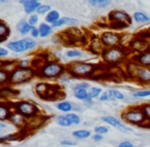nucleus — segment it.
I'll return each instance as SVG.
<instances>
[{
	"instance_id": "72a5a7b5",
	"label": "nucleus",
	"mask_w": 150,
	"mask_h": 147,
	"mask_svg": "<svg viewBox=\"0 0 150 147\" xmlns=\"http://www.w3.org/2000/svg\"><path fill=\"white\" fill-rule=\"evenodd\" d=\"M59 18H59V13H58V11H56V10H52V11H50L49 13L47 14V16L45 18V20L47 23L54 24V23L57 22Z\"/></svg>"
},
{
	"instance_id": "49530a36",
	"label": "nucleus",
	"mask_w": 150,
	"mask_h": 147,
	"mask_svg": "<svg viewBox=\"0 0 150 147\" xmlns=\"http://www.w3.org/2000/svg\"><path fill=\"white\" fill-rule=\"evenodd\" d=\"M48 10H50L49 5H40L39 7H38L37 11L39 12V13H45V12H47Z\"/></svg>"
},
{
	"instance_id": "e433bc0d",
	"label": "nucleus",
	"mask_w": 150,
	"mask_h": 147,
	"mask_svg": "<svg viewBox=\"0 0 150 147\" xmlns=\"http://www.w3.org/2000/svg\"><path fill=\"white\" fill-rule=\"evenodd\" d=\"M8 35H9V29H8V27L5 24H3V23H0V40L1 41L5 40L8 37Z\"/></svg>"
},
{
	"instance_id": "2f4dec72",
	"label": "nucleus",
	"mask_w": 150,
	"mask_h": 147,
	"mask_svg": "<svg viewBox=\"0 0 150 147\" xmlns=\"http://www.w3.org/2000/svg\"><path fill=\"white\" fill-rule=\"evenodd\" d=\"M88 2L94 7H98V8H104L106 7L109 4L110 0H87Z\"/></svg>"
},
{
	"instance_id": "1a4fd4ad",
	"label": "nucleus",
	"mask_w": 150,
	"mask_h": 147,
	"mask_svg": "<svg viewBox=\"0 0 150 147\" xmlns=\"http://www.w3.org/2000/svg\"><path fill=\"white\" fill-rule=\"evenodd\" d=\"M13 110L24 115L27 119L39 114V107L35 103L31 101H27V100H22V101H18V103H16V105L13 106Z\"/></svg>"
},
{
	"instance_id": "c756f323",
	"label": "nucleus",
	"mask_w": 150,
	"mask_h": 147,
	"mask_svg": "<svg viewBox=\"0 0 150 147\" xmlns=\"http://www.w3.org/2000/svg\"><path fill=\"white\" fill-rule=\"evenodd\" d=\"M32 29H33V27H32L29 23H27L26 20H23V22H21L20 24L18 25V30L24 35L28 34L29 32H31Z\"/></svg>"
},
{
	"instance_id": "6e6d98bb",
	"label": "nucleus",
	"mask_w": 150,
	"mask_h": 147,
	"mask_svg": "<svg viewBox=\"0 0 150 147\" xmlns=\"http://www.w3.org/2000/svg\"><path fill=\"white\" fill-rule=\"evenodd\" d=\"M6 128V125L5 124H2V123H0V132H2L4 129Z\"/></svg>"
},
{
	"instance_id": "bb28decb",
	"label": "nucleus",
	"mask_w": 150,
	"mask_h": 147,
	"mask_svg": "<svg viewBox=\"0 0 150 147\" xmlns=\"http://www.w3.org/2000/svg\"><path fill=\"white\" fill-rule=\"evenodd\" d=\"M56 123H57L60 127H63V128H69L73 126V124L71 123V121L67 119V114L57 115V117H56Z\"/></svg>"
},
{
	"instance_id": "3c124183",
	"label": "nucleus",
	"mask_w": 150,
	"mask_h": 147,
	"mask_svg": "<svg viewBox=\"0 0 150 147\" xmlns=\"http://www.w3.org/2000/svg\"><path fill=\"white\" fill-rule=\"evenodd\" d=\"M31 34H32V36L35 37V38L39 37L40 36L39 29H36V28H34V27H33V29H32V31H31Z\"/></svg>"
},
{
	"instance_id": "9d476101",
	"label": "nucleus",
	"mask_w": 150,
	"mask_h": 147,
	"mask_svg": "<svg viewBox=\"0 0 150 147\" xmlns=\"http://www.w3.org/2000/svg\"><path fill=\"white\" fill-rule=\"evenodd\" d=\"M101 121L106 124L107 126H109V127H112L115 129H117L120 133L129 134L132 132V128L130 126H128L122 119H117V117H113V115H108V114L104 115V117H101Z\"/></svg>"
},
{
	"instance_id": "c03bdc74",
	"label": "nucleus",
	"mask_w": 150,
	"mask_h": 147,
	"mask_svg": "<svg viewBox=\"0 0 150 147\" xmlns=\"http://www.w3.org/2000/svg\"><path fill=\"white\" fill-rule=\"evenodd\" d=\"M74 88H83V89L89 90L90 89V85H89V83H87V82H81V83L76 84V85L74 86Z\"/></svg>"
},
{
	"instance_id": "4c0bfd02",
	"label": "nucleus",
	"mask_w": 150,
	"mask_h": 147,
	"mask_svg": "<svg viewBox=\"0 0 150 147\" xmlns=\"http://www.w3.org/2000/svg\"><path fill=\"white\" fill-rule=\"evenodd\" d=\"M9 77H10L9 73L6 72L3 69H0V85L9 82Z\"/></svg>"
},
{
	"instance_id": "473e14b6",
	"label": "nucleus",
	"mask_w": 150,
	"mask_h": 147,
	"mask_svg": "<svg viewBox=\"0 0 150 147\" xmlns=\"http://www.w3.org/2000/svg\"><path fill=\"white\" fill-rule=\"evenodd\" d=\"M67 119L71 121V123L73 124V125H80L82 122L81 117H80L77 112H74V111L67 113Z\"/></svg>"
},
{
	"instance_id": "bf43d9fd",
	"label": "nucleus",
	"mask_w": 150,
	"mask_h": 147,
	"mask_svg": "<svg viewBox=\"0 0 150 147\" xmlns=\"http://www.w3.org/2000/svg\"><path fill=\"white\" fill-rule=\"evenodd\" d=\"M0 42H2V41H1V40H0Z\"/></svg>"
},
{
	"instance_id": "5fc2aeb1",
	"label": "nucleus",
	"mask_w": 150,
	"mask_h": 147,
	"mask_svg": "<svg viewBox=\"0 0 150 147\" xmlns=\"http://www.w3.org/2000/svg\"><path fill=\"white\" fill-rule=\"evenodd\" d=\"M8 54V51L7 49H5V48H2L0 47V57H3V56H6Z\"/></svg>"
},
{
	"instance_id": "6e6552de",
	"label": "nucleus",
	"mask_w": 150,
	"mask_h": 147,
	"mask_svg": "<svg viewBox=\"0 0 150 147\" xmlns=\"http://www.w3.org/2000/svg\"><path fill=\"white\" fill-rule=\"evenodd\" d=\"M99 38H100L101 42L103 43L105 48L124 46V44H122L124 35L117 33V31H104L103 33H101Z\"/></svg>"
},
{
	"instance_id": "dca6fc26",
	"label": "nucleus",
	"mask_w": 150,
	"mask_h": 147,
	"mask_svg": "<svg viewBox=\"0 0 150 147\" xmlns=\"http://www.w3.org/2000/svg\"><path fill=\"white\" fill-rule=\"evenodd\" d=\"M88 49L89 51L92 52L95 55H100L102 54V52L104 51L105 47L103 45V43L101 42L99 37H94L89 41V45H88Z\"/></svg>"
},
{
	"instance_id": "0eeeda50",
	"label": "nucleus",
	"mask_w": 150,
	"mask_h": 147,
	"mask_svg": "<svg viewBox=\"0 0 150 147\" xmlns=\"http://www.w3.org/2000/svg\"><path fill=\"white\" fill-rule=\"evenodd\" d=\"M35 71L31 68H21L18 66L12 73H10L9 83L11 84H22L30 81L34 77Z\"/></svg>"
},
{
	"instance_id": "9b49d317",
	"label": "nucleus",
	"mask_w": 150,
	"mask_h": 147,
	"mask_svg": "<svg viewBox=\"0 0 150 147\" xmlns=\"http://www.w3.org/2000/svg\"><path fill=\"white\" fill-rule=\"evenodd\" d=\"M36 47V42L32 39L26 38V39L18 40V41H13L7 44V48L10 49L11 51L16 52V53H21V52H25L27 50L34 49Z\"/></svg>"
},
{
	"instance_id": "37998d69",
	"label": "nucleus",
	"mask_w": 150,
	"mask_h": 147,
	"mask_svg": "<svg viewBox=\"0 0 150 147\" xmlns=\"http://www.w3.org/2000/svg\"><path fill=\"white\" fill-rule=\"evenodd\" d=\"M117 147H135V145L130 140H124V141L120 142Z\"/></svg>"
},
{
	"instance_id": "c85d7f7f",
	"label": "nucleus",
	"mask_w": 150,
	"mask_h": 147,
	"mask_svg": "<svg viewBox=\"0 0 150 147\" xmlns=\"http://www.w3.org/2000/svg\"><path fill=\"white\" fill-rule=\"evenodd\" d=\"M89 92V95L92 99H98L100 97V95L103 93V90L101 87H97V86H93V87H90V89L88 90Z\"/></svg>"
},
{
	"instance_id": "423d86ee",
	"label": "nucleus",
	"mask_w": 150,
	"mask_h": 147,
	"mask_svg": "<svg viewBox=\"0 0 150 147\" xmlns=\"http://www.w3.org/2000/svg\"><path fill=\"white\" fill-rule=\"evenodd\" d=\"M131 54H139L141 52L150 48V40L136 34L132 39L129 41L128 45L126 46Z\"/></svg>"
},
{
	"instance_id": "393cba45",
	"label": "nucleus",
	"mask_w": 150,
	"mask_h": 147,
	"mask_svg": "<svg viewBox=\"0 0 150 147\" xmlns=\"http://www.w3.org/2000/svg\"><path fill=\"white\" fill-rule=\"evenodd\" d=\"M78 24V20L76 18H61L57 22H55L53 24L54 28H57V27H61L63 25H76Z\"/></svg>"
},
{
	"instance_id": "58836bf2",
	"label": "nucleus",
	"mask_w": 150,
	"mask_h": 147,
	"mask_svg": "<svg viewBox=\"0 0 150 147\" xmlns=\"http://www.w3.org/2000/svg\"><path fill=\"white\" fill-rule=\"evenodd\" d=\"M83 55L80 50H77V49H71L67 52V56L69 58H78V57H81Z\"/></svg>"
},
{
	"instance_id": "20e7f679",
	"label": "nucleus",
	"mask_w": 150,
	"mask_h": 147,
	"mask_svg": "<svg viewBox=\"0 0 150 147\" xmlns=\"http://www.w3.org/2000/svg\"><path fill=\"white\" fill-rule=\"evenodd\" d=\"M98 70V66L88 61H74L69 64L67 71L75 78H90Z\"/></svg>"
},
{
	"instance_id": "4d7b16f0",
	"label": "nucleus",
	"mask_w": 150,
	"mask_h": 147,
	"mask_svg": "<svg viewBox=\"0 0 150 147\" xmlns=\"http://www.w3.org/2000/svg\"><path fill=\"white\" fill-rule=\"evenodd\" d=\"M4 66V61H2V60H0V69H2Z\"/></svg>"
},
{
	"instance_id": "09e8293b",
	"label": "nucleus",
	"mask_w": 150,
	"mask_h": 147,
	"mask_svg": "<svg viewBox=\"0 0 150 147\" xmlns=\"http://www.w3.org/2000/svg\"><path fill=\"white\" fill-rule=\"evenodd\" d=\"M92 139L94 142H101L104 138H103V135H100V134H95L92 136Z\"/></svg>"
},
{
	"instance_id": "4be33fe9",
	"label": "nucleus",
	"mask_w": 150,
	"mask_h": 147,
	"mask_svg": "<svg viewBox=\"0 0 150 147\" xmlns=\"http://www.w3.org/2000/svg\"><path fill=\"white\" fill-rule=\"evenodd\" d=\"M71 135L77 140H85V139H89L91 136H92V133L87 129H80L74 131Z\"/></svg>"
},
{
	"instance_id": "8fccbe9b",
	"label": "nucleus",
	"mask_w": 150,
	"mask_h": 147,
	"mask_svg": "<svg viewBox=\"0 0 150 147\" xmlns=\"http://www.w3.org/2000/svg\"><path fill=\"white\" fill-rule=\"evenodd\" d=\"M38 22V16H32L30 18V20H29V24L31 25L32 27L34 26V25H36Z\"/></svg>"
},
{
	"instance_id": "7ed1b4c3",
	"label": "nucleus",
	"mask_w": 150,
	"mask_h": 147,
	"mask_svg": "<svg viewBox=\"0 0 150 147\" xmlns=\"http://www.w3.org/2000/svg\"><path fill=\"white\" fill-rule=\"evenodd\" d=\"M126 73L131 79L141 85H150V68L138 66L136 62L130 59L126 64Z\"/></svg>"
},
{
	"instance_id": "ddd939ff",
	"label": "nucleus",
	"mask_w": 150,
	"mask_h": 147,
	"mask_svg": "<svg viewBox=\"0 0 150 147\" xmlns=\"http://www.w3.org/2000/svg\"><path fill=\"white\" fill-rule=\"evenodd\" d=\"M45 121H46L45 115L37 114L27 121L26 127H25L24 129L26 130V131H34V130H37L44 125Z\"/></svg>"
},
{
	"instance_id": "a878e982",
	"label": "nucleus",
	"mask_w": 150,
	"mask_h": 147,
	"mask_svg": "<svg viewBox=\"0 0 150 147\" xmlns=\"http://www.w3.org/2000/svg\"><path fill=\"white\" fill-rule=\"evenodd\" d=\"M132 96L135 99H143V98L150 97V89H142V90H136L132 92Z\"/></svg>"
},
{
	"instance_id": "603ef678",
	"label": "nucleus",
	"mask_w": 150,
	"mask_h": 147,
	"mask_svg": "<svg viewBox=\"0 0 150 147\" xmlns=\"http://www.w3.org/2000/svg\"><path fill=\"white\" fill-rule=\"evenodd\" d=\"M29 64H30L29 60H22L18 66H21V68H29Z\"/></svg>"
},
{
	"instance_id": "f03ea898",
	"label": "nucleus",
	"mask_w": 150,
	"mask_h": 147,
	"mask_svg": "<svg viewBox=\"0 0 150 147\" xmlns=\"http://www.w3.org/2000/svg\"><path fill=\"white\" fill-rule=\"evenodd\" d=\"M120 119L128 126L143 127L148 123L140 105L128 106L120 112Z\"/></svg>"
},
{
	"instance_id": "7c9ffc66",
	"label": "nucleus",
	"mask_w": 150,
	"mask_h": 147,
	"mask_svg": "<svg viewBox=\"0 0 150 147\" xmlns=\"http://www.w3.org/2000/svg\"><path fill=\"white\" fill-rule=\"evenodd\" d=\"M108 26H109V28L112 29L113 31H120V30H124V29L129 28L130 25L125 22H117V23H109Z\"/></svg>"
},
{
	"instance_id": "a18cd8bd",
	"label": "nucleus",
	"mask_w": 150,
	"mask_h": 147,
	"mask_svg": "<svg viewBox=\"0 0 150 147\" xmlns=\"http://www.w3.org/2000/svg\"><path fill=\"white\" fill-rule=\"evenodd\" d=\"M138 35H140V36H142V37L146 38V39L150 40V26L146 29V30L139 32V33H138Z\"/></svg>"
},
{
	"instance_id": "13d9d810",
	"label": "nucleus",
	"mask_w": 150,
	"mask_h": 147,
	"mask_svg": "<svg viewBox=\"0 0 150 147\" xmlns=\"http://www.w3.org/2000/svg\"><path fill=\"white\" fill-rule=\"evenodd\" d=\"M61 147H69V146H61Z\"/></svg>"
},
{
	"instance_id": "ea45409f",
	"label": "nucleus",
	"mask_w": 150,
	"mask_h": 147,
	"mask_svg": "<svg viewBox=\"0 0 150 147\" xmlns=\"http://www.w3.org/2000/svg\"><path fill=\"white\" fill-rule=\"evenodd\" d=\"M140 106L142 108L143 112H144V115L146 117L147 122L150 123V103H143Z\"/></svg>"
},
{
	"instance_id": "f704fd0d",
	"label": "nucleus",
	"mask_w": 150,
	"mask_h": 147,
	"mask_svg": "<svg viewBox=\"0 0 150 147\" xmlns=\"http://www.w3.org/2000/svg\"><path fill=\"white\" fill-rule=\"evenodd\" d=\"M52 28L49 26V25H46V24H41L39 27V33H40V36L41 37H47L48 35L51 33Z\"/></svg>"
},
{
	"instance_id": "5701e85b",
	"label": "nucleus",
	"mask_w": 150,
	"mask_h": 147,
	"mask_svg": "<svg viewBox=\"0 0 150 147\" xmlns=\"http://www.w3.org/2000/svg\"><path fill=\"white\" fill-rule=\"evenodd\" d=\"M132 18L137 24H147V23L150 22V16H148L146 13H144L142 11L134 12Z\"/></svg>"
},
{
	"instance_id": "79ce46f5",
	"label": "nucleus",
	"mask_w": 150,
	"mask_h": 147,
	"mask_svg": "<svg viewBox=\"0 0 150 147\" xmlns=\"http://www.w3.org/2000/svg\"><path fill=\"white\" fill-rule=\"evenodd\" d=\"M78 144L77 141L75 140H71V139H64L60 142V145L61 146H69V147H74Z\"/></svg>"
},
{
	"instance_id": "6ab92c4d",
	"label": "nucleus",
	"mask_w": 150,
	"mask_h": 147,
	"mask_svg": "<svg viewBox=\"0 0 150 147\" xmlns=\"http://www.w3.org/2000/svg\"><path fill=\"white\" fill-rule=\"evenodd\" d=\"M12 111H13L12 106H10L9 103L4 101H0V122L8 121Z\"/></svg>"
},
{
	"instance_id": "412c9836",
	"label": "nucleus",
	"mask_w": 150,
	"mask_h": 147,
	"mask_svg": "<svg viewBox=\"0 0 150 147\" xmlns=\"http://www.w3.org/2000/svg\"><path fill=\"white\" fill-rule=\"evenodd\" d=\"M21 3L25 5L27 13H31L34 10H37L40 6L38 0H21Z\"/></svg>"
},
{
	"instance_id": "f257e3e1",
	"label": "nucleus",
	"mask_w": 150,
	"mask_h": 147,
	"mask_svg": "<svg viewBox=\"0 0 150 147\" xmlns=\"http://www.w3.org/2000/svg\"><path fill=\"white\" fill-rule=\"evenodd\" d=\"M130 55V51L126 46H115V47L105 48L101 54V58L105 64L119 66L122 62L127 61Z\"/></svg>"
},
{
	"instance_id": "de8ad7c7",
	"label": "nucleus",
	"mask_w": 150,
	"mask_h": 147,
	"mask_svg": "<svg viewBox=\"0 0 150 147\" xmlns=\"http://www.w3.org/2000/svg\"><path fill=\"white\" fill-rule=\"evenodd\" d=\"M16 139L14 135H5L3 137H0V142H6V141H11V140Z\"/></svg>"
},
{
	"instance_id": "f3484780",
	"label": "nucleus",
	"mask_w": 150,
	"mask_h": 147,
	"mask_svg": "<svg viewBox=\"0 0 150 147\" xmlns=\"http://www.w3.org/2000/svg\"><path fill=\"white\" fill-rule=\"evenodd\" d=\"M27 121H28V119H27L23 114H21L20 112H18L16 110L12 111L11 115H10L9 119H8V122H10L12 125H14L18 128H25L26 127Z\"/></svg>"
},
{
	"instance_id": "4468645a",
	"label": "nucleus",
	"mask_w": 150,
	"mask_h": 147,
	"mask_svg": "<svg viewBox=\"0 0 150 147\" xmlns=\"http://www.w3.org/2000/svg\"><path fill=\"white\" fill-rule=\"evenodd\" d=\"M131 59L134 62H136L138 66H145V68H150V48L139 54L133 55V57L131 58Z\"/></svg>"
},
{
	"instance_id": "f8f14e48",
	"label": "nucleus",
	"mask_w": 150,
	"mask_h": 147,
	"mask_svg": "<svg viewBox=\"0 0 150 147\" xmlns=\"http://www.w3.org/2000/svg\"><path fill=\"white\" fill-rule=\"evenodd\" d=\"M107 20L109 23H117V22H125L128 23L129 25H132L133 18L128 13V12L124 11V10L119 9H113L107 16Z\"/></svg>"
},
{
	"instance_id": "b1692460",
	"label": "nucleus",
	"mask_w": 150,
	"mask_h": 147,
	"mask_svg": "<svg viewBox=\"0 0 150 147\" xmlns=\"http://www.w3.org/2000/svg\"><path fill=\"white\" fill-rule=\"evenodd\" d=\"M56 108L59 111H61V112L64 113L71 112L73 111V103L69 101H67V100H62V101L58 102L56 104Z\"/></svg>"
},
{
	"instance_id": "a19ab883",
	"label": "nucleus",
	"mask_w": 150,
	"mask_h": 147,
	"mask_svg": "<svg viewBox=\"0 0 150 147\" xmlns=\"http://www.w3.org/2000/svg\"><path fill=\"white\" fill-rule=\"evenodd\" d=\"M111 100H112V98H111L110 94L108 93V91H104L100 95V97L98 98V101H100V102H108V101H111Z\"/></svg>"
},
{
	"instance_id": "864d4df0",
	"label": "nucleus",
	"mask_w": 150,
	"mask_h": 147,
	"mask_svg": "<svg viewBox=\"0 0 150 147\" xmlns=\"http://www.w3.org/2000/svg\"><path fill=\"white\" fill-rule=\"evenodd\" d=\"M73 111L74 112H79V111H82V107L79 105V104H76V103H73Z\"/></svg>"
},
{
	"instance_id": "39448f33",
	"label": "nucleus",
	"mask_w": 150,
	"mask_h": 147,
	"mask_svg": "<svg viewBox=\"0 0 150 147\" xmlns=\"http://www.w3.org/2000/svg\"><path fill=\"white\" fill-rule=\"evenodd\" d=\"M67 71V68L59 62L56 61H49L46 62V64L40 70V76L47 79H54L58 78Z\"/></svg>"
},
{
	"instance_id": "2eb2a0df",
	"label": "nucleus",
	"mask_w": 150,
	"mask_h": 147,
	"mask_svg": "<svg viewBox=\"0 0 150 147\" xmlns=\"http://www.w3.org/2000/svg\"><path fill=\"white\" fill-rule=\"evenodd\" d=\"M74 96L77 98L78 100L84 102L87 105H92L94 103V101L92 98L90 97L89 92L87 89H83V88H74Z\"/></svg>"
},
{
	"instance_id": "c9c22d12",
	"label": "nucleus",
	"mask_w": 150,
	"mask_h": 147,
	"mask_svg": "<svg viewBox=\"0 0 150 147\" xmlns=\"http://www.w3.org/2000/svg\"><path fill=\"white\" fill-rule=\"evenodd\" d=\"M94 133L95 134H100V135H106L110 130H109V126L107 125H98L94 128Z\"/></svg>"
},
{
	"instance_id": "a211bd4d",
	"label": "nucleus",
	"mask_w": 150,
	"mask_h": 147,
	"mask_svg": "<svg viewBox=\"0 0 150 147\" xmlns=\"http://www.w3.org/2000/svg\"><path fill=\"white\" fill-rule=\"evenodd\" d=\"M36 93L43 99H47L48 97H51V86L46 83H39L35 87Z\"/></svg>"
},
{
	"instance_id": "cd10ccee",
	"label": "nucleus",
	"mask_w": 150,
	"mask_h": 147,
	"mask_svg": "<svg viewBox=\"0 0 150 147\" xmlns=\"http://www.w3.org/2000/svg\"><path fill=\"white\" fill-rule=\"evenodd\" d=\"M107 91H108V93L110 94L112 100H120V101H122V100L126 99V95H125V94L122 93V91H120V90L108 89Z\"/></svg>"
},
{
	"instance_id": "aec40b11",
	"label": "nucleus",
	"mask_w": 150,
	"mask_h": 147,
	"mask_svg": "<svg viewBox=\"0 0 150 147\" xmlns=\"http://www.w3.org/2000/svg\"><path fill=\"white\" fill-rule=\"evenodd\" d=\"M18 94V90H14L9 87H2L0 88V101L1 100H7L10 98L16 97Z\"/></svg>"
}]
</instances>
